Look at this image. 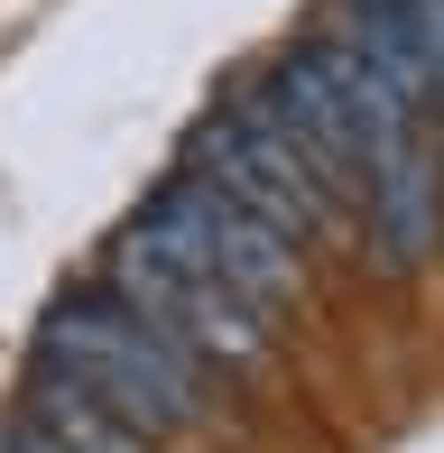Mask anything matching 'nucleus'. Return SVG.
Returning <instances> with one entry per match:
<instances>
[{
    "instance_id": "1",
    "label": "nucleus",
    "mask_w": 444,
    "mask_h": 453,
    "mask_svg": "<svg viewBox=\"0 0 444 453\" xmlns=\"http://www.w3.org/2000/svg\"><path fill=\"white\" fill-rule=\"evenodd\" d=\"M37 361H47L56 380H74L84 398H103L111 417L139 426L149 444H195L213 426L204 361L176 352L149 315H130L103 278L47 305V324H37Z\"/></svg>"
},
{
    "instance_id": "2",
    "label": "nucleus",
    "mask_w": 444,
    "mask_h": 453,
    "mask_svg": "<svg viewBox=\"0 0 444 453\" xmlns=\"http://www.w3.org/2000/svg\"><path fill=\"white\" fill-rule=\"evenodd\" d=\"M103 287L130 305V315H149L176 352H195L204 370H259L269 361V315H259L241 287H222L186 241L149 232V222H130V232L111 241Z\"/></svg>"
},
{
    "instance_id": "3",
    "label": "nucleus",
    "mask_w": 444,
    "mask_h": 453,
    "mask_svg": "<svg viewBox=\"0 0 444 453\" xmlns=\"http://www.w3.org/2000/svg\"><path fill=\"white\" fill-rule=\"evenodd\" d=\"M139 222H149V232H167V241H186V250L204 259L222 287H241V296L259 305V315H278V305L306 296V259H296V241H278L259 213H241L232 195H213V185L186 176V167L139 203Z\"/></svg>"
},
{
    "instance_id": "4",
    "label": "nucleus",
    "mask_w": 444,
    "mask_h": 453,
    "mask_svg": "<svg viewBox=\"0 0 444 453\" xmlns=\"http://www.w3.org/2000/svg\"><path fill=\"white\" fill-rule=\"evenodd\" d=\"M186 176H204L213 195H232L241 213H259L278 241H333V232H352V222H342L325 195H296V185L278 176L269 157L250 149V139H241V120L222 111V102H213V111L186 130Z\"/></svg>"
},
{
    "instance_id": "5",
    "label": "nucleus",
    "mask_w": 444,
    "mask_h": 453,
    "mask_svg": "<svg viewBox=\"0 0 444 453\" xmlns=\"http://www.w3.org/2000/svg\"><path fill=\"white\" fill-rule=\"evenodd\" d=\"M361 241H371V259L389 278H417L444 250V157H435V139H417V149H398V157L371 167Z\"/></svg>"
},
{
    "instance_id": "6",
    "label": "nucleus",
    "mask_w": 444,
    "mask_h": 453,
    "mask_svg": "<svg viewBox=\"0 0 444 453\" xmlns=\"http://www.w3.org/2000/svg\"><path fill=\"white\" fill-rule=\"evenodd\" d=\"M306 56H315V74L333 84V102H342V120H352V139H361V157H371V167L426 139V111H417V102L398 93L379 65H361V56L342 47L333 28H315V37H306Z\"/></svg>"
},
{
    "instance_id": "7",
    "label": "nucleus",
    "mask_w": 444,
    "mask_h": 453,
    "mask_svg": "<svg viewBox=\"0 0 444 453\" xmlns=\"http://www.w3.org/2000/svg\"><path fill=\"white\" fill-rule=\"evenodd\" d=\"M19 426L28 435H47L56 453H157L139 426H120L103 398H84L74 380H56L47 361H37V380H28V398H19Z\"/></svg>"
},
{
    "instance_id": "8",
    "label": "nucleus",
    "mask_w": 444,
    "mask_h": 453,
    "mask_svg": "<svg viewBox=\"0 0 444 453\" xmlns=\"http://www.w3.org/2000/svg\"><path fill=\"white\" fill-rule=\"evenodd\" d=\"M325 28H333L342 47L361 56V65H379L398 93L417 102V111H435L426 56H417V37H408V10H398V0H333V10H325Z\"/></svg>"
},
{
    "instance_id": "9",
    "label": "nucleus",
    "mask_w": 444,
    "mask_h": 453,
    "mask_svg": "<svg viewBox=\"0 0 444 453\" xmlns=\"http://www.w3.org/2000/svg\"><path fill=\"white\" fill-rule=\"evenodd\" d=\"M408 10V37L426 56V84H435V111H444V0H398Z\"/></svg>"
},
{
    "instance_id": "10",
    "label": "nucleus",
    "mask_w": 444,
    "mask_h": 453,
    "mask_svg": "<svg viewBox=\"0 0 444 453\" xmlns=\"http://www.w3.org/2000/svg\"><path fill=\"white\" fill-rule=\"evenodd\" d=\"M0 453H56L47 435H28V426H10V444H0Z\"/></svg>"
}]
</instances>
